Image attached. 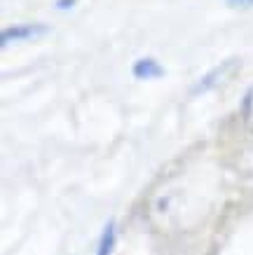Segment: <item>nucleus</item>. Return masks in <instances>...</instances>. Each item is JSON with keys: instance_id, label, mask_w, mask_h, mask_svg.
Wrapping results in <instances>:
<instances>
[{"instance_id": "nucleus-1", "label": "nucleus", "mask_w": 253, "mask_h": 255, "mask_svg": "<svg viewBox=\"0 0 253 255\" xmlns=\"http://www.w3.org/2000/svg\"><path fill=\"white\" fill-rule=\"evenodd\" d=\"M42 33H47V26H42V23H21V26L5 28L2 35H0V42L5 47L7 42H12V40H31V38L42 35Z\"/></svg>"}, {"instance_id": "nucleus-2", "label": "nucleus", "mask_w": 253, "mask_h": 255, "mask_svg": "<svg viewBox=\"0 0 253 255\" xmlns=\"http://www.w3.org/2000/svg\"><path fill=\"white\" fill-rule=\"evenodd\" d=\"M131 73H134V78H138V80H150V78H160L164 70H162V66L155 61L153 56H143V59H138V61L134 63Z\"/></svg>"}, {"instance_id": "nucleus-3", "label": "nucleus", "mask_w": 253, "mask_h": 255, "mask_svg": "<svg viewBox=\"0 0 253 255\" xmlns=\"http://www.w3.org/2000/svg\"><path fill=\"white\" fill-rule=\"evenodd\" d=\"M113 246H115V225L108 223L103 234H101V241H99V251L96 255H110L113 253Z\"/></svg>"}, {"instance_id": "nucleus-4", "label": "nucleus", "mask_w": 253, "mask_h": 255, "mask_svg": "<svg viewBox=\"0 0 253 255\" xmlns=\"http://www.w3.org/2000/svg\"><path fill=\"white\" fill-rule=\"evenodd\" d=\"M242 115H244V122L246 127L253 131V89L249 94H246V99H244V108H242Z\"/></svg>"}, {"instance_id": "nucleus-5", "label": "nucleus", "mask_w": 253, "mask_h": 255, "mask_svg": "<svg viewBox=\"0 0 253 255\" xmlns=\"http://www.w3.org/2000/svg\"><path fill=\"white\" fill-rule=\"evenodd\" d=\"M228 5H232V7H251L253 0H228Z\"/></svg>"}, {"instance_id": "nucleus-6", "label": "nucleus", "mask_w": 253, "mask_h": 255, "mask_svg": "<svg viewBox=\"0 0 253 255\" xmlns=\"http://www.w3.org/2000/svg\"><path fill=\"white\" fill-rule=\"evenodd\" d=\"M73 5H75V0H59L56 9H66V7H73Z\"/></svg>"}]
</instances>
